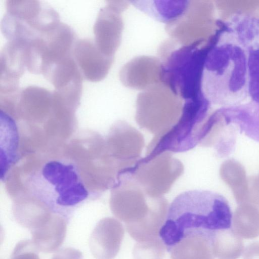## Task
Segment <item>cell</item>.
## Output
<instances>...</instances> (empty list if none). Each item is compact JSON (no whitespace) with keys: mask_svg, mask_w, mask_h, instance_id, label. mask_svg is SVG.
<instances>
[{"mask_svg":"<svg viewBox=\"0 0 259 259\" xmlns=\"http://www.w3.org/2000/svg\"><path fill=\"white\" fill-rule=\"evenodd\" d=\"M138 9L157 21L170 24L181 18L188 10L190 1H132Z\"/></svg>","mask_w":259,"mask_h":259,"instance_id":"cell-15","label":"cell"},{"mask_svg":"<svg viewBox=\"0 0 259 259\" xmlns=\"http://www.w3.org/2000/svg\"><path fill=\"white\" fill-rule=\"evenodd\" d=\"M26 46L8 41L1 50L0 56V93L16 91L19 79L26 67Z\"/></svg>","mask_w":259,"mask_h":259,"instance_id":"cell-10","label":"cell"},{"mask_svg":"<svg viewBox=\"0 0 259 259\" xmlns=\"http://www.w3.org/2000/svg\"><path fill=\"white\" fill-rule=\"evenodd\" d=\"M83 255L79 250L72 247H66L58 250L52 259H83Z\"/></svg>","mask_w":259,"mask_h":259,"instance_id":"cell-21","label":"cell"},{"mask_svg":"<svg viewBox=\"0 0 259 259\" xmlns=\"http://www.w3.org/2000/svg\"><path fill=\"white\" fill-rule=\"evenodd\" d=\"M247 53L243 45L223 38L208 49L202 89L211 105L235 106L248 97Z\"/></svg>","mask_w":259,"mask_h":259,"instance_id":"cell-2","label":"cell"},{"mask_svg":"<svg viewBox=\"0 0 259 259\" xmlns=\"http://www.w3.org/2000/svg\"><path fill=\"white\" fill-rule=\"evenodd\" d=\"M67 231V223L61 214L54 213L42 226L31 230L32 241L39 251L51 253L63 244Z\"/></svg>","mask_w":259,"mask_h":259,"instance_id":"cell-14","label":"cell"},{"mask_svg":"<svg viewBox=\"0 0 259 259\" xmlns=\"http://www.w3.org/2000/svg\"><path fill=\"white\" fill-rule=\"evenodd\" d=\"M73 56L82 75L92 82H98L103 79L113 61V57L104 54L95 41L89 38L76 41Z\"/></svg>","mask_w":259,"mask_h":259,"instance_id":"cell-8","label":"cell"},{"mask_svg":"<svg viewBox=\"0 0 259 259\" xmlns=\"http://www.w3.org/2000/svg\"><path fill=\"white\" fill-rule=\"evenodd\" d=\"M122 224L108 217L101 220L92 231L89 240L91 252L96 259H114L118 253L124 237Z\"/></svg>","mask_w":259,"mask_h":259,"instance_id":"cell-9","label":"cell"},{"mask_svg":"<svg viewBox=\"0 0 259 259\" xmlns=\"http://www.w3.org/2000/svg\"><path fill=\"white\" fill-rule=\"evenodd\" d=\"M232 229L241 238L253 239L259 236V209L249 203L240 204L232 220Z\"/></svg>","mask_w":259,"mask_h":259,"instance_id":"cell-16","label":"cell"},{"mask_svg":"<svg viewBox=\"0 0 259 259\" xmlns=\"http://www.w3.org/2000/svg\"><path fill=\"white\" fill-rule=\"evenodd\" d=\"M200 40L176 48L168 47L162 63V82L183 101L203 97L202 77L208 49L200 47Z\"/></svg>","mask_w":259,"mask_h":259,"instance_id":"cell-4","label":"cell"},{"mask_svg":"<svg viewBox=\"0 0 259 259\" xmlns=\"http://www.w3.org/2000/svg\"><path fill=\"white\" fill-rule=\"evenodd\" d=\"M32 179L35 183L37 201L54 213L74 207L84 201L89 192L76 166L60 160L45 163Z\"/></svg>","mask_w":259,"mask_h":259,"instance_id":"cell-3","label":"cell"},{"mask_svg":"<svg viewBox=\"0 0 259 259\" xmlns=\"http://www.w3.org/2000/svg\"><path fill=\"white\" fill-rule=\"evenodd\" d=\"M258 182H259V179L258 180Z\"/></svg>","mask_w":259,"mask_h":259,"instance_id":"cell-23","label":"cell"},{"mask_svg":"<svg viewBox=\"0 0 259 259\" xmlns=\"http://www.w3.org/2000/svg\"><path fill=\"white\" fill-rule=\"evenodd\" d=\"M212 246L214 257L218 259H237L244 250L242 238L231 228L214 231Z\"/></svg>","mask_w":259,"mask_h":259,"instance_id":"cell-17","label":"cell"},{"mask_svg":"<svg viewBox=\"0 0 259 259\" xmlns=\"http://www.w3.org/2000/svg\"><path fill=\"white\" fill-rule=\"evenodd\" d=\"M75 34L68 25L60 22L26 46V67L35 74L43 73L51 66L73 55Z\"/></svg>","mask_w":259,"mask_h":259,"instance_id":"cell-5","label":"cell"},{"mask_svg":"<svg viewBox=\"0 0 259 259\" xmlns=\"http://www.w3.org/2000/svg\"><path fill=\"white\" fill-rule=\"evenodd\" d=\"M220 110L227 125H237L240 132L259 142V104L251 101Z\"/></svg>","mask_w":259,"mask_h":259,"instance_id":"cell-11","label":"cell"},{"mask_svg":"<svg viewBox=\"0 0 259 259\" xmlns=\"http://www.w3.org/2000/svg\"><path fill=\"white\" fill-rule=\"evenodd\" d=\"M232 220L224 197L207 190H190L178 195L169 205L159 237L168 250L188 234L230 229Z\"/></svg>","mask_w":259,"mask_h":259,"instance_id":"cell-1","label":"cell"},{"mask_svg":"<svg viewBox=\"0 0 259 259\" xmlns=\"http://www.w3.org/2000/svg\"><path fill=\"white\" fill-rule=\"evenodd\" d=\"M164 201H153L146 217L137 223L125 224L129 235L137 242H143L159 237L167 213Z\"/></svg>","mask_w":259,"mask_h":259,"instance_id":"cell-13","label":"cell"},{"mask_svg":"<svg viewBox=\"0 0 259 259\" xmlns=\"http://www.w3.org/2000/svg\"><path fill=\"white\" fill-rule=\"evenodd\" d=\"M247 67L248 97L259 104V46L248 49Z\"/></svg>","mask_w":259,"mask_h":259,"instance_id":"cell-18","label":"cell"},{"mask_svg":"<svg viewBox=\"0 0 259 259\" xmlns=\"http://www.w3.org/2000/svg\"><path fill=\"white\" fill-rule=\"evenodd\" d=\"M117 1H108L102 8L94 26L95 42L105 55L113 57L121 40L123 28L120 12L125 6Z\"/></svg>","mask_w":259,"mask_h":259,"instance_id":"cell-7","label":"cell"},{"mask_svg":"<svg viewBox=\"0 0 259 259\" xmlns=\"http://www.w3.org/2000/svg\"><path fill=\"white\" fill-rule=\"evenodd\" d=\"M213 232H196L184 236L167 250L171 259H214Z\"/></svg>","mask_w":259,"mask_h":259,"instance_id":"cell-12","label":"cell"},{"mask_svg":"<svg viewBox=\"0 0 259 259\" xmlns=\"http://www.w3.org/2000/svg\"><path fill=\"white\" fill-rule=\"evenodd\" d=\"M166 247L158 237L150 240L137 242L135 245L133 255L134 259H163Z\"/></svg>","mask_w":259,"mask_h":259,"instance_id":"cell-19","label":"cell"},{"mask_svg":"<svg viewBox=\"0 0 259 259\" xmlns=\"http://www.w3.org/2000/svg\"><path fill=\"white\" fill-rule=\"evenodd\" d=\"M7 14L27 34L37 38L55 28L60 23L58 13L42 2L33 0H8Z\"/></svg>","mask_w":259,"mask_h":259,"instance_id":"cell-6","label":"cell"},{"mask_svg":"<svg viewBox=\"0 0 259 259\" xmlns=\"http://www.w3.org/2000/svg\"><path fill=\"white\" fill-rule=\"evenodd\" d=\"M38 252L32 240H22L15 246L10 259H40Z\"/></svg>","mask_w":259,"mask_h":259,"instance_id":"cell-20","label":"cell"},{"mask_svg":"<svg viewBox=\"0 0 259 259\" xmlns=\"http://www.w3.org/2000/svg\"><path fill=\"white\" fill-rule=\"evenodd\" d=\"M244 259H259V242L248 245L243 252Z\"/></svg>","mask_w":259,"mask_h":259,"instance_id":"cell-22","label":"cell"}]
</instances>
